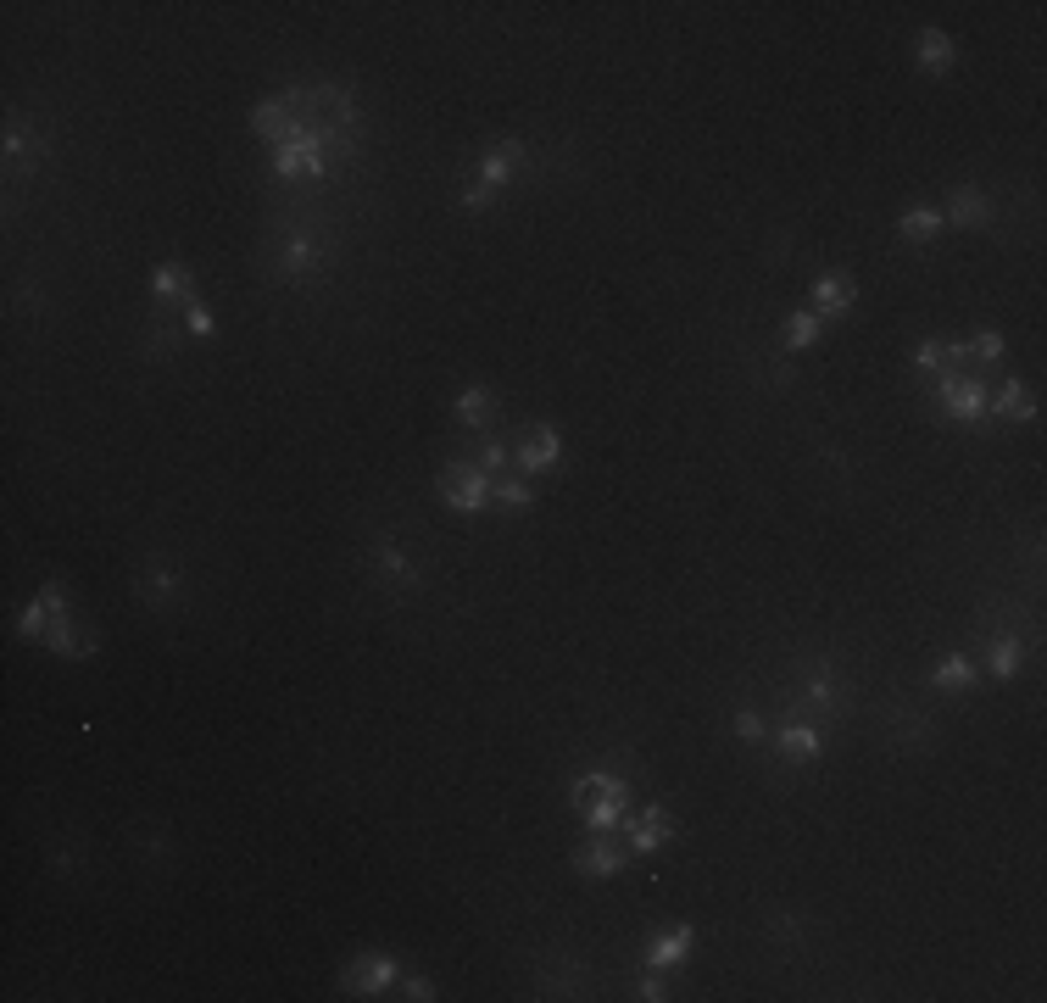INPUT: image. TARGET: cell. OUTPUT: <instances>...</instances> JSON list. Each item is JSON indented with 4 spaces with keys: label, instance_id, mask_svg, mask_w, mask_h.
I'll use <instances>...</instances> for the list:
<instances>
[{
    "label": "cell",
    "instance_id": "6da1fadb",
    "mask_svg": "<svg viewBox=\"0 0 1047 1003\" xmlns=\"http://www.w3.org/2000/svg\"><path fill=\"white\" fill-rule=\"evenodd\" d=\"M574 814H580L591 831H619L624 825V814H630V786L619 781V775H580L574 781Z\"/></svg>",
    "mask_w": 1047,
    "mask_h": 1003
},
{
    "label": "cell",
    "instance_id": "7a4b0ae2",
    "mask_svg": "<svg viewBox=\"0 0 1047 1003\" xmlns=\"http://www.w3.org/2000/svg\"><path fill=\"white\" fill-rule=\"evenodd\" d=\"M491 485H496V474H485L479 463H446V474H440V496H446L452 513L491 508Z\"/></svg>",
    "mask_w": 1047,
    "mask_h": 1003
},
{
    "label": "cell",
    "instance_id": "3957f363",
    "mask_svg": "<svg viewBox=\"0 0 1047 1003\" xmlns=\"http://www.w3.org/2000/svg\"><path fill=\"white\" fill-rule=\"evenodd\" d=\"M346 992L351 998H379V992H390L401 981V964L390 959V953H362V959L346 964Z\"/></svg>",
    "mask_w": 1047,
    "mask_h": 1003
},
{
    "label": "cell",
    "instance_id": "277c9868",
    "mask_svg": "<svg viewBox=\"0 0 1047 1003\" xmlns=\"http://www.w3.org/2000/svg\"><path fill=\"white\" fill-rule=\"evenodd\" d=\"M574 870L585 875V881H608V875L624 870V853L613 847V831H591V842L574 853Z\"/></svg>",
    "mask_w": 1047,
    "mask_h": 1003
},
{
    "label": "cell",
    "instance_id": "5b68a950",
    "mask_svg": "<svg viewBox=\"0 0 1047 1003\" xmlns=\"http://www.w3.org/2000/svg\"><path fill=\"white\" fill-rule=\"evenodd\" d=\"M853 301H858L853 274H819V279H814V307H808V313L841 318V313H853Z\"/></svg>",
    "mask_w": 1047,
    "mask_h": 1003
},
{
    "label": "cell",
    "instance_id": "8992f818",
    "mask_svg": "<svg viewBox=\"0 0 1047 1003\" xmlns=\"http://www.w3.org/2000/svg\"><path fill=\"white\" fill-rule=\"evenodd\" d=\"M942 407L964 424H975V418H986V391L964 374H942Z\"/></svg>",
    "mask_w": 1047,
    "mask_h": 1003
},
{
    "label": "cell",
    "instance_id": "52a82bcc",
    "mask_svg": "<svg viewBox=\"0 0 1047 1003\" xmlns=\"http://www.w3.org/2000/svg\"><path fill=\"white\" fill-rule=\"evenodd\" d=\"M624 831H630L635 853H658V847H669L674 820L663 814V808H647V814H624Z\"/></svg>",
    "mask_w": 1047,
    "mask_h": 1003
},
{
    "label": "cell",
    "instance_id": "ba28073f",
    "mask_svg": "<svg viewBox=\"0 0 1047 1003\" xmlns=\"http://www.w3.org/2000/svg\"><path fill=\"white\" fill-rule=\"evenodd\" d=\"M557 457H563V441H557L552 424H541V430H530V441L518 446V469H524V474H546V469H557Z\"/></svg>",
    "mask_w": 1047,
    "mask_h": 1003
},
{
    "label": "cell",
    "instance_id": "9c48e42d",
    "mask_svg": "<svg viewBox=\"0 0 1047 1003\" xmlns=\"http://www.w3.org/2000/svg\"><path fill=\"white\" fill-rule=\"evenodd\" d=\"M942 223H958V229H986V223H992V207H986L981 190H970V184H964V190H953Z\"/></svg>",
    "mask_w": 1047,
    "mask_h": 1003
},
{
    "label": "cell",
    "instance_id": "30bf717a",
    "mask_svg": "<svg viewBox=\"0 0 1047 1003\" xmlns=\"http://www.w3.org/2000/svg\"><path fill=\"white\" fill-rule=\"evenodd\" d=\"M491 508H502V513H530V508H535V485L524 480V474H496V485H491Z\"/></svg>",
    "mask_w": 1047,
    "mask_h": 1003
},
{
    "label": "cell",
    "instance_id": "8fae6325",
    "mask_svg": "<svg viewBox=\"0 0 1047 1003\" xmlns=\"http://www.w3.org/2000/svg\"><path fill=\"white\" fill-rule=\"evenodd\" d=\"M691 953V925H669V931H658L647 948V964L652 970H669V964H680Z\"/></svg>",
    "mask_w": 1047,
    "mask_h": 1003
},
{
    "label": "cell",
    "instance_id": "7c38bea8",
    "mask_svg": "<svg viewBox=\"0 0 1047 1003\" xmlns=\"http://www.w3.org/2000/svg\"><path fill=\"white\" fill-rule=\"evenodd\" d=\"M914 62L925 67V73H947V67H953V40H947L942 28H919V40H914Z\"/></svg>",
    "mask_w": 1047,
    "mask_h": 1003
},
{
    "label": "cell",
    "instance_id": "4fadbf2b",
    "mask_svg": "<svg viewBox=\"0 0 1047 1003\" xmlns=\"http://www.w3.org/2000/svg\"><path fill=\"white\" fill-rule=\"evenodd\" d=\"M39 647L62 652V658H78V652H95V641L84 636V630H73V619H67V613H56V619H51V630H45V641H39Z\"/></svg>",
    "mask_w": 1047,
    "mask_h": 1003
},
{
    "label": "cell",
    "instance_id": "5bb4252c",
    "mask_svg": "<svg viewBox=\"0 0 1047 1003\" xmlns=\"http://www.w3.org/2000/svg\"><path fill=\"white\" fill-rule=\"evenodd\" d=\"M992 413L1014 418V424H1031V418H1036V396H1031V385H1020V379H1009V385L997 391V407H992Z\"/></svg>",
    "mask_w": 1047,
    "mask_h": 1003
},
{
    "label": "cell",
    "instance_id": "9a60e30c",
    "mask_svg": "<svg viewBox=\"0 0 1047 1003\" xmlns=\"http://www.w3.org/2000/svg\"><path fill=\"white\" fill-rule=\"evenodd\" d=\"M513 162H518V145H513V140H502V145L491 151V157L479 162V184H485V190L507 184V179H513Z\"/></svg>",
    "mask_w": 1047,
    "mask_h": 1003
},
{
    "label": "cell",
    "instance_id": "2e32d148",
    "mask_svg": "<svg viewBox=\"0 0 1047 1003\" xmlns=\"http://www.w3.org/2000/svg\"><path fill=\"white\" fill-rule=\"evenodd\" d=\"M936 229H942V212H936V207H908L903 218H897V235L914 240V246H919V240H931Z\"/></svg>",
    "mask_w": 1047,
    "mask_h": 1003
},
{
    "label": "cell",
    "instance_id": "e0dca14e",
    "mask_svg": "<svg viewBox=\"0 0 1047 1003\" xmlns=\"http://www.w3.org/2000/svg\"><path fill=\"white\" fill-rule=\"evenodd\" d=\"M151 290H156L162 301H168V296H195V290H190V268H184V262H156Z\"/></svg>",
    "mask_w": 1047,
    "mask_h": 1003
},
{
    "label": "cell",
    "instance_id": "ac0fdd59",
    "mask_svg": "<svg viewBox=\"0 0 1047 1003\" xmlns=\"http://www.w3.org/2000/svg\"><path fill=\"white\" fill-rule=\"evenodd\" d=\"M491 407H496V396L485 391V385H468L463 396H457V424H485V418H491Z\"/></svg>",
    "mask_w": 1047,
    "mask_h": 1003
},
{
    "label": "cell",
    "instance_id": "d6986e66",
    "mask_svg": "<svg viewBox=\"0 0 1047 1003\" xmlns=\"http://www.w3.org/2000/svg\"><path fill=\"white\" fill-rule=\"evenodd\" d=\"M819 329H825V318H819V313H808V307H802V313H791V324H786V346H791V352H802V346H814V340H819Z\"/></svg>",
    "mask_w": 1047,
    "mask_h": 1003
},
{
    "label": "cell",
    "instance_id": "ffe728a7",
    "mask_svg": "<svg viewBox=\"0 0 1047 1003\" xmlns=\"http://www.w3.org/2000/svg\"><path fill=\"white\" fill-rule=\"evenodd\" d=\"M51 619H56V613H51V602H45V597H39V602H28V608H23V619H17V636H23V641H45Z\"/></svg>",
    "mask_w": 1047,
    "mask_h": 1003
},
{
    "label": "cell",
    "instance_id": "44dd1931",
    "mask_svg": "<svg viewBox=\"0 0 1047 1003\" xmlns=\"http://www.w3.org/2000/svg\"><path fill=\"white\" fill-rule=\"evenodd\" d=\"M1020 664H1025V647H1020L1014 636H1003V641L992 647V675H997V680H1009V675H1020Z\"/></svg>",
    "mask_w": 1047,
    "mask_h": 1003
},
{
    "label": "cell",
    "instance_id": "7402d4cb",
    "mask_svg": "<svg viewBox=\"0 0 1047 1003\" xmlns=\"http://www.w3.org/2000/svg\"><path fill=\"white\" fill-rule=\"evenodd\" d=\"M780 747H786L791 758H814L819 753V730L814 725H786V730H780Z\"/></svg>",
    "mask_w": 1047,
    "mask_h": 1003
},
{
    "label": "cell",
    "instance_id": "603a6c76",
    "mask_svg": "<svg viewBox=\"0 0 1047 1003\" xmlns=\"http://www.w3.org/2000/svg\"><path fill=\"white\" fill-rule=\"evenodd\" d=\"M970 680H975V669H970V658H964V652L942 658V669H936V686H942V691H958V686H970Z\"/></svg>",
    "mask_w": 1047,
    "mask_h": 1003
},
{
    "label": "cell",
    "instance_id": "cb8c5ba5",
    "mask_svg": "<svg viewBox=\"0 0 1047 1003\" xmlns=\"http://www.w3.org/2000/svg\"><path fill=\"white\" fill-rule=\"evenodd\" d=\"M184 329H190L195 340H207L212 329H218V324H212V313H207V307H201L195 296H190V313H184Z\"/></svg>",
    "mask_w": 1047,
    "mask_h": 1003
},
{
    "label": "cell",
    "instance_id": "d4e9b609",
    "mask_svg": "<svg viewBox=\"0 0 1047 1003\" xmlns=\"http://www.w3.org/2000/svg\"><path fill=\"white\" fill-rule=\"evenodd\" d=\"M285 268H290V274L312 268V240H307V235H301V240H290V246H285Z\"/></svg>",
    "mask_w": 1047,
    "mask_h": 1003
},
{
    "label": "cell",
    "instance_id": "484cf974",
    "mask_svg": "<svg viewBox=\"0 0 1047 1003\" xmlns=\"http://www.w3.org/2000/svg\"><path fill=\"white\" fill-rule=\"evenodd\" d=\"M914 363L925 368V374H942V340H925V346H914Z\"/></svg>",
    "mask_w": 1047,
    "mask_h": 1003
},
{
    "label": "cell",
    "instance_id": "4316f807",
    "mask_svg": "<svg viewBox=\"0 0 1047 1003\" xmlns=\"http://www.w3.org/2000/svg\"><path fill=\"white\" fill-rule=\"evenodd\" d=\"M479 469H485V474H502V469H507V446H502V441H485V452H479Z\"/></svg>",
    "mask_w": 1047,
    "mask_h": 1003
},
{
    "label": "cell",
    "instance_id": "83f0119b",
    "mask_svg": "<svg viewBox=\"0 0 1047 1003\" xmlns=\"http://www.w3.org/2000/svg\"><path fill=\"white\" fill-rule=\"evenodd\" d=\"M396 987H401V998H413V1003H429V998H435V987H429L424 976H401Z\"/></svg>",
    "mask_w": 1047,
    "mask_h": 1003
},
{
    "label": "cell",
    "instance_id": "f1b7e54d",
    "mask_svg": "<svg viewBox=\"0 0 1047 1003\" xmlns=\"http://www.w3.org/2000/svg\"><path fill=\"white\" fill-rule=\"evenodd\" d=\"M975 357H981V363H997V357H1003V335H997V329H986V335L975 340Z\"/></svg>",
    "mask_w": 1047,
    "mask_h": 1003
},
{
    "label": "cell",
    "instance_id": "f546056e",
    "mask_svg": "<svg viewBox=\"0 0 1047 1003\" xmlns=\"http://www.w3.org/2000/svg\"><path fill=\"white\" fill-rule=\"evenodd\" d=\"M736 736H741V742H763V719L741 708V714H736Z\"/></svg>",
    "mask_w": 1047,
    "mask_h": 1003
},
{
    "label": "cell",
    "instance_id": "4dcf8cb0",
    "mask_svg": "<svg viewBox=\"0 0 1047 1003\" xmlns=\"http://www.w3.org/2000/svg\"><path fill=\"white\" fill-rule=\"evenodd\" d=\"M641 998H647V1003H663V998H669V987H663L658 976H647V981H641Z\"/></svg>",
    "mask_w": 1047,
    "mask_h": 1003
},
{
    "label": "cell",
    "instance_id": "1f68e13d",
    "mask_svg": "<svg viewBox=\"0 0 1047 1003\" xmlns=\"http://www.w3.org/2000/svg\"><path fill=\"white\" fill-rule=\"evenodd\" d=\"M463 207H491V190H485V184H474V190L463 196Z\"/></svg>",
    "mask_w": 1047,
    "mask_h": 1003
}]
</instances>
